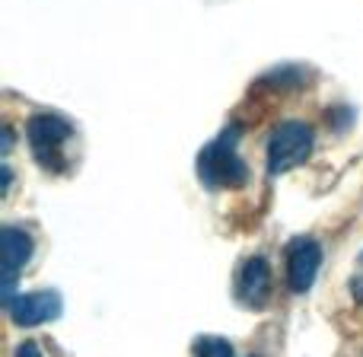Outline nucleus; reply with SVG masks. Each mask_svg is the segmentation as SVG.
Instances as JSON below:
<instances>
[{"mask_svg":"<svg viewBox=\"0 0 363 357\" xmlns=\"http://www.w3.org/2000/svg\"><path fill=\"white\" fill-rule=\"evenodd\" d=\"M6 316H10V322L19 329L45 326V322L61 316V294H57V290H32V294L13 297V300L6 303Z\"/></svg>","mask_w":363,"mask_h":357,"instance_id":"5","label":"nucleus"},{"mask_svg":"<svg viewBox=\"0 0 363 357\" xmlns=\"http://www.w3.org/2000/svg\"><path fill=\"white\" fill-rule=\"evenodd\" d=\"M10 147H13V131L4 128V147H0V153H10Z\"/></svg>","mask_w":363,"mask_h":357,"instance_id":"11","label":"nucleus"},{"mask_svg":"<svg viewBox=\"0 0 363 357\" xmlns=\"http://www.w3.org/2000/svg\"><path fill=\"white\" fill-rule=\"evenodd\" d=\"M198 176L207 188H242L249 182V166L236 150V134L211 141L198 153Z\"/></svg>","mask_w":363,"mask_h":357,"instance_id":"1","label":"nucleus"},{"mask_svg":"<svg viewBox=\"0 0 363 357\" xmlns=\"http://www.w3.org/2000/svg\"><path fill=\"white\" fill-rule=\"evenodd\" d=\"M194 357H236V351H233V345L226 339L204 335V339L194 341Z\"/></svg>","mask_w":363,"mask_h":357,"instance_id":"8","label":"nucleus"},{"mask_svg":"<svg viewBox=\"0 0 363 357\" xmlns=\"http://www.w3.org/2000/svg\"><path fill=\"white\" fill-rule=\"evenodd\" d=\"M13 357H45V354H42V348H38L35 341H23V345L16 348V354H13Z\"/></svg>","mask_w":363,"mask_h":357,"instance_id":"9","label":"nucleus"},{"mask_svg":"<svg viewBox=\"0 0 363 357\" xmlns=\"http://www.w3.org/2000/svg\"><path fill=\"white\" fill-rule=\"evenodd\" d=\"M32 236L19 226H4V303L13 300V284H16L19 268H26L32 258Z\"/></svg>","mask_w":363,"mask_h":357,"instance_id":"7","label":"nucleus"},{"mask_svg":"<svg viewBox=\"0 0 363 357\" xmlns=\"http://www.w3.org/2000/svg\"><path fill=\"white\" fill-rule=\"evenodd\" d=\"M351 297L357 300V307H363V278H351Z\"/></svg>","mask_w":363,"mask_h":357,"instance_id":"10","label":"nucleus"},{"mask_svg":"<svg viewBox=\"0 0 363 357\" xmlns=\"http://www.w3.org/2000/svg\"><path fill=\"white\" fill-rule=\"evenodd\" d=\"M360 262H363V252H360Z\"/></svg>","mask_w":363,"mask_h":357,"instance_id":"12","label":"nucleus"},{"mask_svg":"<svg viewBox=\"0 0 363 357\" xmlns=\"http://www.w3.org/2000/svg\"><path fill=\"white\" fill-rule=\"evenodd\" d=\"M322 268V246L313 236H296L287 246V284L294 294H306Z\"/></svg>","mask_w":363,"mask_h":357,"instance_id":"4","label":"nucleus"},{"mask_svg":"<svg viewBox=\"0 0 363 357\" xmlns=\"http://www.w3.org/2000/svg\"><path fill=\"white\" fill-rule=\"evenodd\" d=\"M236 300L249 309H264L271 300V268L262 256H252L236 271Z\"/></svg>","mask_w":363,"mask_h":357,"instance_id":"6","label":"nucleus"},{"mask_svg":"<svg viewBox=\"0 0 363 357\" xmlns=\"http://www.w3.org/2000/svg\"><path fill=\"white\" fill-rule=\"evenodd\" d=\"M26 138H29L32 157H35V163L42 170H48V172L64 170V147L74 138L70 121H64L61 115H51V112L32 115L26 121Z\"/></svg>","mask_w":363,"mask_h":357,"instance_id":"2","label":"nucleus"},{"mask_svg":"<svg viewBox=\"0 0 363 357\" xmlns=\"http://www.w3.org/2000/svg\"><path fill=\"white\" fill-rule=\"evenodd\" d=\"M252 357H258V354H252Z\"/></svg>","mask_w":363,"mask_h":357,"instance_id":"13","label":"nucleus"},{"mask_svg":"<svg viewBox=\"0 0 363 357\" xmlns=\"http://www.w3.org/2000/svg\"><path fill=\"white\" fill-rule=\"evenodd\" d=\"M313 128L306 121H284L274 128L268 141V176H281L296 166H303L313 153Z\"/></svg>","mask_w":363,"mask_h":357,"instance_id":"3","label":"nucleus"}]
</instances>
